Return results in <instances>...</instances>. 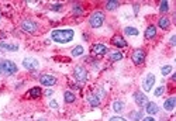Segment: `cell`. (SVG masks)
I'll list each match as a JSON object with an SVG mask.
<instances>
[{"mask_svg":"<svg viewBox=\"0 0 176 121\" xmlns=\"http://www.w3.org/2000/svg\"><path fill=\"white\" fill-rule=\"evenodd\" d=\"M123 108H124V103H123V101L117 100V101H114V103H113V110L116 111V113H120V111H123Z\"/></svg>","mask_w":176,"mask_h":121,"instance_id":"44dd1931","label":"cell"},{"mask_svg":"<svg viewBox=\"0 0 176 121\" xmlns=\"http://www.w3.org/2000/svg\"><path fill=\"white\" fill-rule=\"evenodd\" d=\"M145 111L148 113V114L152 115V114H156V113L159 111V108H158V106H156L155 103L151 101V103H146V104H145Z\"/></svg>","mask_w":176,"mask_h":121,"instance_id":"9a60e30c","label":"cell"},{"mask_svg":"<svg viewBox=\"0 0 176 121\" xmlns=\"http://www.w3.org/2000/svg\"><path fill=\"white\" fill-rule=\"evenodd\" d=\"M40 82L44 86H54V84L57 83V77L52 76V75H41Z\"/></svg>","mask_w":176,"mask_h":121,"instance_id":"9c48e42d","label":"cell"},{"mask_svg":"<svg viewBox=\"0 0 176 121\" xmlns=\"http://www.w3.org/2000/svg\"><path fill=\"white\" fill-rule=\"evenodd\" d=\"M111 44L117 48H124V47H127V41L124 40L120 34H116V35L111 38Z\"/></svg>","mask_w":176,"mask_h":121,"instance_id":"8fae6325","label":"cell"},{"mask_svg":"<svg viewBox=\"0 0 176 121\" xmlns=\"http://www.w3.org/2000/svg\"><path fill=\"white\" fill-rule=\"evenodd\" d=\"M0 18H2V16H0Z\"/></svg>","mask_w":176,"mask_h":121,"instance_id":"d590c367","label":"cell"},{"mask_svg":"<svg viewBox=\"0 0 176 121\" xmlns=\"http://www.w3.org/2000/svg\"><path fill=\"white\" fill-rule=\"evenodd\" d=\"M121 59H123V54H121V52H113V54L110 55V60H113V62L121 60Z\"/></svg>","mask_w":176,"mask_h":121,"instance_id":"484cf974","label":"cell"},{"mask_svg":"<svg viewBox=\"0 0 176 121\" xmlns=\"http://www.w3.org/2000/svg\"><path fill=\"white\" fill-rule=\"evenodd\" d=\"M73 35H75V33L72 30H55L51 34V38L58 44H66V42L72 41Z\"/></svg>","mask_w":176,"mask_h":121,"instance_id":"6da1fadb","label":"cell"},{"mask_svg":"<svg viewBox=\"0 0 176 121\" xmlns=\"http://www.w3.org/2000/svg\"><path fill=\"white\" fill-rule=\"evenodd\" d=\"M109 121H127L126 118H123V117H111Z\"/></svg>","mask_w":176,"mask_h":121,"instance_id":"1f68e13d","label":"cell"},{"mask_svg":"<svg viewBox=\"0 0 176 121\" xmlns=\"http://www.w3.org/2000/svg\"><path fill=\"white\" fill-rule=\"evenodd\" d=\"M175 42H176V37L175 35H172V37H170V45H173V47H175Z\"/></svg>","mask_w":176,"mask_h":121,"instance_id":"d6a6232c","label":"cell"},{"mask_svg":"<svg viewBox=\"0 0 176 121\" xmlns=\"http://www.w3.org/2000/svg\"><path fill=\"white\" fill-rule=\"evenodd\" d=\"M134 100H135L137 106H140V107H144L148 103V99H146V96L142 92H135L134 93Z\"/></svg>","mask_w":176,"mask_h":121,"instance_id":"30bf717a","label":"cell"},{"mask_svg":"<svg viewBox=\"0 0 176 121\" xmlns=\"http://www.w3.org/2000/svg\"><path fill=\"white\" fill-rule=\"evenodd\" d=\"M124 33H126L127 35H133V37L138 35V30L134 28V27H126V28H124Z\"/></svg>","mask_w":176,"mask_h":121,"instance_id":"603a6c76","label":"cell"},{"mask_svg":"<svg viewBox=\"0 0 176 121\" xmlns=\"http://www.w3.org/2000/svg\"><path fill=\"white\" fill-rule=\"evenodd\" d=\"M142 121H155L152 117H145V118H142Z\"/></svg>","mask_w":176,"mask_h":121,"instance_id":"e575fe53","label":"cell"},{"mask_svg":"<svg viewBox=\"0 0 176 121\" xmlns=\"http://www.w3.org/2000/svg\"><path fill=\"white\" fill-rule=\"evenodd\" d=\"M0 48L6 51H17L18 49V45L17 44H6V42H2L0 44Z\"/></svg>","mask_w":176,"mask_h":121,"instance_id":"d6986e66","label":"cell"},{"mask_svg":"<svg viewBox=\"0 0 176 121\" xmlns=\"http://www.w3.org/2000/svg\"><path fill=\"white\" fill-rule=\"evenodd\" d=\"M73 76L78 82H86L89 75H87V71L83 66H76L75 71H73Z\"/></svg>","mask_w":176,"mask_h":121,"instance_id":"277c9868","label":"cell"},{"mask_svg":"<svg viewBox=\"0 0 176 121\" xmlns=\"http://www.w3.org/2000/svg\"><path fill=\"white\" fill-rule=\"evenodd\" d=\"M63 99H65L66 103H73V101H75V94H73L72 92H65V93H63Z\"/></svg>","mask_w":176,"mask_h":121,"instance_id":"7402d4cb","label":"cell"},{"mask_svg":"<svg viewBox=\"0 0 176 121\" xmlns=\"http://www.w3.org/2000/svg\"><path fill=\"white\" fill-rule=\"evenodd\" d=\"M23 66L26 68V69H28V71H35L37 68L40 66V64H38V60H37L35 58H24Z\"/></svg>","mask_w":176,"mask_h":121,"instance_id":"52a82bcc","label":"cell"},{"mask_svg":"<svg viewBox=\"0 0 176 121\" xmlns=\"http://www.w3.org/2000/svg\"><path fill=\"white\" fill-rule=\"evenodd\" d=\"M158 25H159L162 30H168L170 27V20L168 17H161L159 21H158Z\"/></svg>","mask_w":176,"mask_h":121,"instance_id":"2e32d148","label":"cell"},{"mask_svg":"<svg viewBox=\"0 0 176 121\" xmlns=\"http://www.w3.org/2000/svg\"><path fill=\"white\" fill-rule=\"evenodd\" d=\"M144 35H145L146 40H152V38H155V35H156V27H155V25H148Z\"/></svg>","mask_w":176,"mask_h":121,"instance_id":"4fadbf2b","label":"cell"},{"mask_svg":"<svg viewBox=\"0 0 176 121\" xmlns=\"http://www.w3.org/2000/svg\"><path fill=\"white\" fill-rule=\"evenodd\" d=\"M82 13H83V10H82V7H80V6H75V7H73V14H75V16H80Z\"/></svg>","mask_w":176,"mask_h":121,"instance_id":"83f0119b","label":"cell"},{"mask_svg":"<svg viewBox=\"0 0 176 121\" xmlns=\"http://www.w3.org/2000/svg\"><path fill=\"white\" fill-rule=\"evenodd\" d=\"M17 72V65L11 60H0V75L3 76H11Z\"/></svg>","mask_w":176,"mask_h":121,"instance_id":"7a4b0ae2","label":"cell"},{"mask_svg":"<svg viewBox=\"0 0 176 121\" xmlns=\"http://www.w3.org/2000/svg\"><path fill=\"white\" fill-rule=\"evenodd\" d=\"M51 9H52L54 11H61V10H62V4H54Z\"/></svg>","mask_w":176,"mask_h":121,"instance_id":"4dcf8cb0","label":"cell"},{"mask_svg":"<svg viewBox=\"0 0 176 121\" xmlns=\"http://www.w3.org/2000/svg\"><path fill=\"white\" fill-rule=\"evenodd\" d=\"M176 106V99L175 97H169L168 100H165V103H163V108H165L166 111H172L173 108H175Z\"/></svg>","mask_w":176,"mask_h":121,"instance_id":"5bb4252c","label":"cell"},{"mask_svg":"<svg viewBox=\"0 0 176 121\" xmlns=\"http://www.w3.org/2000/svg\"><path fill=\"white\" fill-rule=\"evenodd\" d=\"M131 59H133L134 65H141L144 64V60H145V51L144 49H135L133 52V55H131Z\"/></svg>","mask_w":176,"mask_h":121,"instance_id":"5b68a950","label":"cell"},{"mask_svg":"<svg viewBox=\"0 0 176 121\" xmlns=\"http://www.w3.org/2000/svg\"><path fill=\"white\" fill-rule=\"evenodd\" d=\"M92 52H93L94 55H106L107 52H109V49H107V47L103 44H94L93 47H92Z\"/></svg>","mask_w":176,"mask_h":121,"instance_id":"7c38bea8","label":"cell"},{"mask_svg":"<svg viewBox=\"0 0 176 121\" xmlns=\"http://www.w3.org/2000/svg\"><path fill=\"white\" fill-rule=\"evenodd\" d=\"M50 106H51V107H54V108H58V104H57V101H51V103H50Z\"/></svg>","mask_w":176,"mask_h":121,"instance_id":"836d02e7","label":"cell"},{"mask_svg":"<svg viewBox=\"0 0 176 121\" xmlns=\"http://www.w3.org/2000/svg\"><path fill=\"white\" fill-rule=\"evenodd\" d=\"M159 11H161V13H162V14L168 13V11H169V3H168V2H161Z\"/></svg>","mask_w":176,"mask_h":121,"instance_id":"d4e9b609","label":"cell"},{"mask_svg":"<svg viewBox=\"0 0 176 121\" xmlns=\"http://www.w3.org/2000/svg\"><path fill=\"white\" fill-rule=\"evenodd\" d=\"M141 115H142V113H141V111H137V113H134L131 117H133L134 121H137V120H140V118H141Z\"/></svg>","mask_w":176,"mask_h":121,"instance_id":"f546056e","label":"cell"},{"mask_svg":"<svg viewBox=\"0 0 176 121\" xmlns=\"http://www.w3.org/2000/svg\"><path fill=\"white\" fill-rule=\"evenodd\" d=\"M118 6H120L118 2H107V3H106V9H107V10H110V11L117 10Z\"/></svg>","mask_w":176,"mask_h":121,"instance_id":"ffe728a7","label":"cell"},{"mask_svg":"<svg viewBox=\"0 0 176 121\" xmlns=\"http://www.w3.org/2000/svg\"><path fill=\"white\" fill-rule=\"evenodd\" d=\"M163 92H165V88H163V86H159V88L155 90V96H162Z\"/></svg>","mask_w":176,"mask_h":121,"instance_id":"f1b7e54d","label":"cell"},{"mask_svg":"<svg viewBox=\"0 0 176 121\" xmlns=\"http://www.w3.org/2000/svg\"><path fill=\"white\" fill-rule=\"evenodd\" d=\"M21 28H23L26 33L35 34L37 30H38V25H37L34 21H31V20H24L23 23H21Z\"/></svg>","mask_w":176,"mask_h":121,"instance_id":"8992f818","label":"cell"},{"mask_svg":"<svg viewBox=\"0 0 176 121\" xmlns=\"http://www.w3.org/2000/svg\"><path fill=\"white\" fill-rule=\"evenodd\" d=\"M80 55H83V47L78 45V47H75L72 49V57H80Z\"/></svg>","mask_w":176,"mask_h":121,"instance_id":"cb8c5ba5","label":"cell"},{"mask_svg":"<svg viewBox=\"0 0 176 121\" xmlns=\"http://www.w3.org/2000/svg\"><path fill=\"white\" fill-rule=\"evenodd\" d=\"M41 94H42L41 88H33V89H30V92H28V96H30L31 99H38Z\"/></svg>","mask_w":176,"mask_h":121,"instance_id":"ac0fdd59","label":"cell"},{"mask_svg":"<svg viewBox=\"0 0 176 121\" xmlns=\"http://www.w3.org/2000/svg\"><path fill=\"white\" fill-rule=\"evenodd\" d=\"M161 72H162L163 76H166V75H169L170 72H172V66H170V65H166V66H163L162 69H161Z\"/></svg>","mask_w":176,"mask_h":121,"instance_id":"4316f807","label":"cell"},{"mask_svg":"<svg viewBox=\"0 0 176 121\" xmlns=\"http://www.w3.org/2000/svg\"><path fill=\"white\" fill-rule=\"evenodd\" d=\"M103 23H104V14L102 13V11H94V13L89 17V25L92 28L102 27Z\"/></svg>","mask_w":176,"mask_h":121,"instance_id":"3957f363","label":"cell"},{"mask_svg":"<svg viewBox=\"0 0 176 121\" xmlns=\"http://www.w3.org/2000/svg\"><path fill=\"white\" fill-rule=\"evenodd\" d=\"M87 100H89V104L92 106V107H97V106L100 104V99L96 94H90L89 97H87Z\"/></svg>","mask_w":176,"mask_h":121,"instance_id":"e0dca14e","label":"cell"},{"mask_svg":"<svg viewBox=\"0 0 176 121\" xmlns=\"http://www.w3.org/2000/svg\"><path fill=\"white\" fill-rule=\"evenodd\" d=\"M154 83H155V76H154L152 73H148L142 82V89L145 92H150L151 89L154 88Z\"/></svg>","mask_w":176,"mask_h":121,"instance_id":"ba28073f","label":"cell"}]
</instances>
